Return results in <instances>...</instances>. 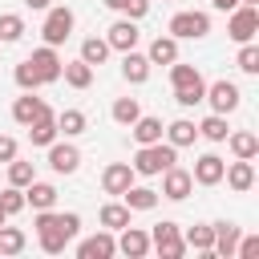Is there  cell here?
<instances>
[{
  "instance_id": "3",
  "label": "cell",
  "mask_w": 259,
  "mask_h": 259,
  "mask_svg": "<svg viewBox=\"0 0 259 259\" xmlns=\"http://www.w3.org/2000/svg\"><path fill=\"white\" fill-rule=\"evenodd\" d=\"M150 247H158L162 259H182V255H186V243H182V235H178V223H170V219H162V223L150 231Z\"/></svg>"
},
{
  "instance_id": "17",
  "label": "cell",
  "mask_w": 259,
  "mask_h": 259,
  "mask_svg": "<svg viewBox=\"0 0 259 259\" xmlns=\"http://www.w3.org/2000/svg\"><path fill=\"white\" fill-rule=\"evenodd\" d=\"M40 113H49V105H45L40 97H32V93H24V97H16V101H12V117H16L20 125H32Z\"/></svg>"
},
{
  "instance_id": "7",
  "label": "cell",
  "mask_w": 259,
  "mask_h": 259,
  "mask_svg": "<svg viewBox=\"0 0 259 259\" xmlns=\"http://www.w3.org/2000/svg\"><path fill=\"white\" fill-rule=\"evenodd\" d=\"M61 65H65V61L57 57V49H53V45H45V49H36V53L28 57V69L36 73V81H40V85L57 81V77H61Z\"/></svg>"
},
{
  "instance_id": "27",
  "label": "cell",
  "mask_w": 259,
  "mask_h": 259,
  "mask_svg": "<svg viewBox=\"0 0 259 259\" xmlns=\"http://www.w3.org/2000/svg\"><path fill=\"white\" fill-rule=\"evenodd\" d=\"M121 198H125L130 210H154L158 206V190H150V186H130Z\"/></svg>"
},
{
  "instance_id": "44",
  "label": "cell",
  "mask_w": 259,
  "mask_h": 259,
  "mask_svg": "<svg viewBox=\"0 0 259 259\" xmlns=\"http://www.w3.org/2000/svg\"><path fill=\"white\" fill-rule=\"evenodd\" d=\"M12 158H16V142L0 134V162H12Z\"/></svg>"
},
{
  "instance_id": "47",
  "label": "cell",
  "mask_w": 259,
  "mask_h": 259,
  "mask_svg": "<svg viewBox=\"0 0 259 259\" xmlns=\"http://www.w3.org/2000/svg\"><path fill=\"white\" fill-rule=\"evenodd\" d=\"M4 219H8V214H4V206H0V223H4Z\"/></svg>"
},
{
  "instance_id": "34",
  "label": "cell",
  "mask_w": 259,
  "mask_h": 259,
  "mask_svg": "<svg viewBox=\"0 0 259 259\" xmlns=\"http://www.w3.org/2000/svg\"><path fill=\"white\" fill-rule=\"evenodd\" d=\"M198 134H202L206 142H227V117H223V113H210V117L198 125Z\"/></svg>"
},
{
  "instance_id": "10",
  "label": "cell",
  "mask_w": 259,
  "mask_h": 259,
  "mask_svg": "<svg viewBox=\"0 0 259 259\" xmlns=\"http://www.w3.org/2000/svg\"><path fill=\"white\" fill-rule=\"evenodd\" d=\"M101 186H105V194H125L134 186V166L130 162H109L101 170Z\"/></svg>"
},
{
  "instance_id": "36",
  "label": "cell",
  "mask_w": 259,
  "mask_h": 259,
  "mask_svg": "<svg viewBox=\"0 0 259 259\" xmlns=\"http://www.w3.org/2000/svg\"><path fill=\"white\" fill-rule=\"evenodd\" d=\"M32 178H36V174H32V162H16V158L8 162V182H12V186H28Z\"/></svg>"
},
{
  "instance_id": "24",
  "label": "cell",
  "mask_w": 259,
  "mask_h": 259,
  "mask_svg": "<svg viewBox=\"0 0 259 259\" xmlns=\"http://www.w3.org/2000/svg\"><path fill=\"white\" fill-rule=\"evenodd\" d=\"M130 134H134V142H138V146L162 142V121H158V117H138V121L130 125Z\"/></svg>"
},
{
  "instance_id": "21",
  "label": "cell",
  "mask_w": 259,
  "mask_h": 259,
  "mask_svg": "<svg viewBox=\"0 0 259 259\" xmlns=\"http://www.w3.org/2000/svg\"><path fill=\"white\" fill-rule=\"evenodd\" d=\"M170 85L174 89H206V81H202V73L194 69V65H170Z\"/></svg>"
},
{
  "instance_id": "5",
  "label": "cell",
  "mask_w": 259,
  "mask_h": 259,
  "mask_svg": "<svg viewBox=\"0 0 259 259\" xmlns=\"http://www.w3.org/2000/svg\"><path fill=\"white\" fill-rule=\"evenodd\" d=\"M206 32H210V16L206 12H178L170 20V36L174 40H198Z\"/></svg>"
},
{
  "instance_id": "40",
  "label": "cell",
  "mask_w": 259,
  "mask_h": 259,
  "mask_svg": "<svg viewBox=\"0 0 259 259\" xmlns=\"http://www.w3.org/2000/svg\"><path fill=\"white\" fill-rule=\"evenodd\" d=\"M239 69H243V73H259V49H255L251 40L239 49Z\"/></svg>"
},
{
  "instance_id": "39",
  "label": "cell",
  "mask_w": 259,
  "mask_h": 259,
  "mask_svg": "<svg viewBox=\"0 0 259 259\" xmlns=\"http://www.w3.org/2000/svg\"><path fill=\"white\" fill-rule=\"evenodd\" d=\"M0 206H4V214H16V210H24V190H20V186H8V190L0 194Z\"/></svg>"
},
{
  "instance_id": "31",
  "label": "cell",
  "mask_w": 259,
  "mask_h": 259,
  "mask_svg": "<svg viewBox=\"0 0 259 259\" xmlns=\"http://www.w3.org/2000/svg\"><path fill=\"white\" fill-rule=\"evenodd\" d=\"M24 251V231L0 223V255H20Z\"/></svg>"
},
{
  "instance_id": "14",
  "label": "cell",
  "mask_w": 259,
  "mask_h": 259,
  "mask_svg": "<svg viewBox=\"0 0 259 259\" xmlns=\"http://www.w3.org/2000/svg\"><path fill=\"white\" fill-rule=\"evenodd\" d=\"M117 251L130 255V259H142L150 251V235L142 227H121V239H117Z\"/></svg>"
},
{
  "instance_id": "35",
  "label": "cell",
  "mask_w": 259,
  "mask_h": 259,
  "mask_svg": "<svg viewBox=\"0 0 259 259\" xmlns=\"http://www.w3.org/2000/svg\"><path fill=\"white\" fill-rule=\"evenodd\" d=\"M105 57H109V45H105V40H97V36H89V40L81 45V61H85V65H101Z\"/></svg>"
},
{
  "instance_id": "15",
  "label": "cell",
  "mask_w": 259,
  "mask_h": 259,
  "mask_svg": "<svg viewBox=\"0 0 259 259\" xmlns=\"http://www.w3.org/2000/svg\"><path fill=\"white\" fill-rule=\"evenodd\" d=\"M113 251H117V239H113L109 231H101V235H93V239H85V243L77 247L81 259H109Z\"/></svg>"
},
{
  "instance_id": "37",
  "label": "cell",
  "mask_w": 259,
  "mask_h": 259,
  "mask_svg": "<svg viewBox=\"0 0 259 259\" xmlns=\"http://www.w3.org/2000/svg\"><path fill=\"white\" fill-rule=\"evenodd\" d=\"M20 36H24V20H20L16 12L0 16V40H20Z\"/></svg>"
},
{
  "instance_id": "29",
  "label": "cell",
  "mask_w": 259,
  "mask_h": 259,
  "mask_svg": "<svg viewBox=\"0 0 259 259\" xmlns=\"http://www.w3.org/2000/svg\"><path fill=\"white\" fill-rule=\"evenodd\" d=\"M227 138H231L235 158H255V154H259V138H255L251 130H239V134H227Z\"/></svg>"
},
{
  "instance_id": "46",
  "label": "cell",
  "mask_w": 259,
  "mask_h": 259,
  "mask_svg": "<svg viewBox=\"0 0 259 259\" xmlns=\"http://www.w3.org/2000/svg\"><path fill=\"white\" fill-rule=\"evenodd\" d=\"M28 8H49V0H24Z\"/></svg>"
},
{
  "instance_id": "19",
  "label": "cell",
  "mask_w": 259,
  "mask_h": 259,
  "mask_svg": "<svg viewBox=\"0 0 259 259\" xmlns=\"http://www.w3.org/2000/svg\"><path fill=\"white\" fill-rule=\"evenodd\" d=\"M235 243H239V227L235 223H214V247H210V255L235 259Z\"/></svg>"
},
{
  "instance_id": "26",
  "label": "cell",
  "mask_w": 259,
  "mask_h": 259,
  "mask_svg": "<svg viewBox=\"0 0 259 259\" xmlns=\"http://www.w3.org/2000/svg\"><path fill=\"white\" fill-rule=\"evenodd\" d=\"M61 77L73 85V89H89L93 85V65L85 61H73V65H61Z\"/></svg>"
},
{
  "instance_id": "23",
  "label": "cell",
  "mask_w": 259,
  "mask_h": 259,
  "mask_svg": "<svg viewBox=\"0 0 259 259\" xmlns=\"http://www.w3.org/2000/svg\"><path fill=\"white\" fill-rule=\"evenodd\" d=\"M28 138H32V146H49V142H57V117H53V109L40 113V117L28 125Z\"/></svg>"
},
{
  "instance_id": "32",
  "label": "cell",
  "mask_w": 259,
  "mask_h": 259,
  "mask_svg": "<svg viewBox=\"0 0 259 259\" xmlns=\"http://www.w3.org/2000/svg\"><path fill=\"white\" fill-rule=\"evenodd\" d=\"M142 117V105L134 101V97H117L113 101V121H121V125H134Z\"/></svg>"
},
{
  "instance_id": "13",
  "label": "cell",
  "mask_w": 259,
  "mask_h": 259,
  "mask_svg": "<svg viewBox=\"0 0 259 259\" xmlns=\"http://www.w3.org/2000/svg\"><path fill=\"white\" fill-rule=\"evenodd\" d=\"M223 178L231 182V190L247 194V190L255 186V166H251V158H239V162H231V166L223 170Z\"/></svg>"
},
{
  "instance_id": "2",
  "label": "cell",
  "mask_w": 259,
  "mask_h": 259,
  "mask_svg": "<svg viewBox=\"0 0 259 259\" xmlns=\"http://www.w3.org/2000/svg\"><path fill=\"white\" fill-rule=\"evenodd\" d=\"M178 146H162V142H150V146H138V154H134V174H162L166 166H174L178 158Z\"/></svg>"
},
{
  "instance_id": "48",
  "label": "cell",
  "mask_w": 259,
  "mask_h": 259,
  "mask_svg": "<svg viewBox=\"0 0 259 259\" xmlns=\"http://www.w3.org/2000/svg\"><path fill=\"white\" fill-rule=\"evenodd\" d=\"M239 4H255V0H239Z\"/></svg>"
},
{
  "instance_id": "16",
  "label": "cell",
  "mask_w": 259,
  "mask_h": 259,
  "mask_svg": "<svg viewBox=\"0 0 259 259\" xmlns=\"http://www.w3.org/2000/svg\"><path fill=\"white\" fill-rule=\"evenodd\" d=\"M138 36H142V32H138V24H134V20H117V24L109 28L105 45H109V49H121V53H130V49L138 45Z\"/></svg>"
},
{
  "instance_id": "38",
  "label": "cell",
  "mask_w": 259,
  "mask_h": 259,
  "mask_svg": "<svg viewBox=\"0 0 259 259\" xmlns=\"http://www.w3.org/2000/svg\"><path fill=\"white\" fill-rule=\"evenodd\" d=\"M109 8H117V12H125L130 20H138V16H146V8H150V0H105Z\"/></svg>"
},
{
  "instance_id": "9",
  "label": "cell",
  "mask_w": 259,
  "mask_h": 259,
  "mask_svg": "<svg viewBox=\"0 0 259 259\" xmlns=\"http://www.w3.org/2000/svg\"><path fill=\"white\" fill-rule=\"evenodd\" d=\"M190 190H194V178H190V170H182V166H166V170H162V198H174V202H182Z\"/></svg>"
},
{
  "instance_id": "33",
  "label": "cell",
  "mask_w": 259,
  "mask_h": 259,
  "mask_svg": "<svg viewBox=\"0 0 259 259\" xmlns=\"http://www.w3.org/2000/svg\"><path fill=\"white\" fill-rule=\"evenodd\" d=\"M57 134H85V113L81 109H65V113H57Z\"/></svg>"
},
{
  "instance_id": "45",
  "label": "cell",
  "mask_w": 259,
  "mask_h": 259,
  "mask_svg": "<svg viewBox=\"0 0 259 259\" xmlns=\"http://www.w3.org/2000/svg\"><path fill=\"white\" fill-rule=\"evenodd\" d=\"M210 4H214V8H219V12H231V8H235V4H239V0H210Z\"/></svg>"
},
{
  "instance_id": "42",
  "label": "cell",
  "mask_w": 259,
  "mask_h": 259,
  "mask_svg": "<svg viewBox=\"0 0 259 259\" xmlns=\"http://www.w3.org/2000/svg\"><path fill=\"white\" fill-rule=\"evenodd\" d=\"M235 255H239V259H251V255H259V239H255V235L239 239V243H235Z\"/></svg>"
},
{
  "instance_id": "6",
  "label": "cell",
  "mask_w": 259,
  "mask_h": 259,
  "mask_svg": "<svg viewBox=\"0 0 259 259\" xmlns=\"http://www.w3.org/2000/svg\"><path fill=\"white\" fill-rule=\"evenodd\" d=\"M69 32H73V12L69 8H49V16H45V28H40V36H45V45H65L69 40Z\"/></svg>"
},
{
  "instance_id": "1",
  "label": "cell",
  "mask_w": 259,
  "mask_h": 259,
  "mask_svg": "<svg viewBox=\"0 0 259 259\" xmlns=\"http://www.w3.org/2000/svg\"><path fill=\"white\" fill-rule=\"evenodd\" d=\"M36 239H40V251H49V255H61L65 251V243L81 231V219L69 210V214H53V206L49 210H36Z\"/></svg>"
},
{
  "instance_id": "4",
  "label": "cell",
  "mask_w": 259,
  "mask_h": 259,
  "mask_svg": "<svg viewBox=\"0 0 259 259\" xmlns=\"http://www.w3.org/2000/svg\"><path fill=\"white\" fill-rule=\"evenodd\" d=\"M227 32H231V40H239V45L255 40V32H259V12H255V4H235Z\"/></svg>"
},
{
  "instance_id": "25",
  "label": "cell",
  "mask_w": 259,
  "mask_h": 259,
  "mask_svg": "<svg viewBox=\"0 0 259 259\" xmlns=\"http://www.w3.org/2000/svg\"><path fill=\"white\" fill-rule=\"evenodd\" d=\"M162 134L170 138V146H194V138H198V125H194V121H186V117H178V121H170Z\"/></svg>"
},
{
  "instance_id": "20",
  "label": "cell",
  "mask_w": 259,
  "mask_h": 259,
  "mask_svg": "<svg viewBox=\"0 0 259 259\" xmlns=\"http://www.w3.org/2000/svg\"><path fill=\"white\" fill-rule=\"evenodd\" d=\"M121 77L130 81V85H142L146 77H150V57H142V53H125V61H121Z\"/></svg>"
},
{
  "instance_id": "30",
  "label": "cell",
  "mask_w": 259,
  "mask_h": 259,
  "mask_svg": "<svg viewBox=\"0 0 259 259\" xmlns=\"http://www.w3.org/2000/svg\"><path fill=\"white\" fill-rule=\"evenodd\" d=\"M186 247H194V251H202V255H210V247H214V227H190L186 231V239H182Z\"/></svg>"
},
{
  "instance_id": "43",
  "label": "cell",
  "mask_w": 259,
  "mask_h": 259,
  "mask_svg": "<svg viewBox=\"0 0 259 259\" xmlns=\"http://www.w3.org/2000/svg\"><path fill=\"white\" fill-rule=\"evenodd\" d=\"M202 93H206V89H174V101H178V105H198Z\"/></svg>"
},
{
  "instance_id": "28",
  "label": "cell",
  "mask_w": 259,
  "mask_h": 259,
  "mask_svg": "<svg viewBox=\"0 0 259 259\" xmlns=\"http://www.w3.org/2000/svg\"><path fill=\"white\" fill-rule=\"evenodd\" d=\"M101 227H105V231L130 227V206H125V202H105V206H101Z\"/></svg>"
},
{
  "instance_id": "18",
  "label": "cell",
  "mask_w": 259,
  "mask_h": 259,
  "mask_svg": "<svg viewBox=\"0 0 259 259\" xmlns=\"http://www.w3.org/2000/svg\"><path fill=\"white\" fill-rule=\"evenodd\" d=\"M57 202V186H49V182H28V190H24V206H32V210H49Z\"/></svg>"
},
{
  "instance_id": "41",
  "label": "cell",
  "mask_w": 259,
  "mask_h": 259,
  "mask_svg": "<svg viewBox=\"0 0 259 259\" xmlns=\"http://www.w3.org/2000/svg\"><path fill=\"white\" fill-rule=\"evenodd\" d=\"M16 85H20V89H28V93L40 85V81H36V73L28 69V61H20V65H16Z\"/></svg>"
},
{
  "instance_id": "12",
  "label": "cell",
  "mask_w": 259,
  "mask_h": 259,
  "mask_svg": "<svg viewBox=\"0 0 259 259\" xmlns=\"http://www.w3.org/2000/svg\"><path fill=\"white\" fill-rule=\"evenodd\" d=\"M223 170H227V162H223L219 154H202V158L194 162L190 178H194L198 186H219V182H223Z\"/></svg>"
},
{
  "instance_id": "8",
  "label": "cell",
  "mask_w": 259,
  "mask_h": 259,
  "mask_svg": "<svg viewBox=\"0 0 259 259\" xmlns=\"http://www.w3.org/2000/svg\"><path fill=\"white\" fill-rule=\"evenodd\" d=\"M202 101H210L214 113H231V109H239V85L235 81H214V85H206Z\"/></svg>"
},
{
  "instance_id": "22",
  "label": "cell",
  "mask_w": 259,
  "mask_h": 259,
  "mask_svg": "<svg viewBox=\"0 0 259 259\" xmlns=\"http://www.w3.org/2000/svg\"><path fill=\"white\" fill-rule=\"evenodd\" d=\"M146 57H150V65H174L178 61V40L174 36H154Z\"/></svg>"
},
{
  "instance_id": "11",
  "label": "cell",
  "mask_w": 259,
  "mask_h": 259,
  "mask_svg": "<svg viewBox=\"0 0 259 259\" xmlns=\"http://www.w3.org/2000/svg\"><path fill=\"white\" fill-rule=\"evenodd\" d=\"M49 166H53L57 174H73V170L81 166V150L69 146V142H49Z\"/></svg>"
}]
</instances>
